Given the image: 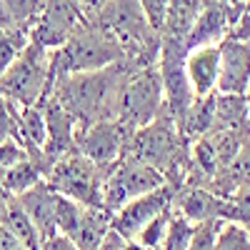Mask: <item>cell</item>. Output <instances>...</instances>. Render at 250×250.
<instances>
[{
	"label": "cell",
	"instance_id": "6da1fadb",
	"mask_svg": "<svg viewBox=\"0 0 250 250\" xmlns=\"http://www.w3.org/2000/svg\"><path fill=\"white\" fill-rule=\"evenodd\" d=\"M128 78L125 62L95 73H73L55 83L50 98L75 118L78 130H83L100 120H118L120 95Z\"/></svg>",
	"mask_w": 250,
	"mask_h": 250
},
{
	"label": "cell",
	"instance_id": "7a4b0ae2",
	"mask_svg": "<svg viewBox=\"0 0 250 250\" xmlns=\"http://www.w3.org/2000/svg\"><path fill=\"white\" fill-rule=\"evenodd\" d=\"M53 93L50 53L30 43L25 53L0 75V95L20 108L43 105Z\"/></svg>",
	"mask_w": 250,
	"mask_h": 250
},
{
	"label": "cell",
	"instance_id": "3957f363",
	"mask_svg": "<svg viewBox=\"0 0 250 250\" xmlns=\"http://www.w3.org/2000/svg\"><path fill=\"white\" fill-rule=\"evenodd\" d=\"M108 175L110 173L73 150L53 165L45 183L68 200H75L85 208H103V188H105Z\"/></svg>",
	"mask_w": 250,
	"mask_h": 250
},
{
	"label": "cell",
	"instance_id": "277c9868",
	"mask_svg": "<svg viewBox=\"0 0 250 250\" xmlns=\"http://www.w3.org/2000/svg\"><path fill=\"white\" fill-rule=\"evenodd\" d=\"M165 108V85L158 65L130 73L118 105V120L133 133L150 125Z\"/></svg>",
	"mask_w": 250,
	"mask_h": 250
},
{
	"label": "cell",
	"instance_id": "5b68a950",
	"mask_svg": "<svg viewBox=\"0 0 250 250\" xmlns=\"http://www.w3.org/2000/svg\"><path fill=\"white\" fill-rule=\"evenodd\" d=\"M163 185H168V180H165V175L158 168L125 155L105 180V188H103V208L110 213H118L130 200L148 195Z\"/></svg>",
	"mask_w": 250,
	"mask_h": 250
},
{
	"label": "cell",
	"instance_id": "8992f818",
	"mask_svg": "<svg viewBox=\"0 0 250 250\" xmlns=\"http://www.w3.org/2000/svg\"><path fill=\"white\" fill-rule=\"evenodd\" d=\"M130 138L133 130L125 128L120 120H100L95 125L78 130L75 150L105 173H113L115 165L128 155Z\"/></svg>",
	"mask_w": 250,
	"mask_h": 250
},
{
	"label": "cell",
	"instance_id": "52a82bcc",
	"mask_svg": "<svg viewBox=\"0 0 250 250\" xmlns=\"http://www.w3.org/2000/svg\"><path fill=\"white\" fill-rule=\"evenodd\" d=\"M178 123L170 115L168 105L163 108V113L145 128L135 130L130 138V148L128 155L140 160V163H148L153 168H158L165 175V168H170L175 153H178Z\"/></svg>",
	"mask_w": 250,
	"mask_h": 250
},
{
	"label": "cell",
	"instance_id": "ba28073f",
	"mask_svg": "<svg viewBox=\"0 0 250 250\" xmlns=\"http://www.w3.org/2000/svg\"><path fill=\"white\" fill-rule=\"evenodd\" d=\"M83 25L80 3H40L38 15L30 25V43L53 53L73 38V33Z\"/></svg>",
	"mask_w": 250,
	"mask_h": 250
},
{
	"label": "cell",
	"instance_id": "9c48e42d",
	"mask_svg": "<svg viewBox=\"0 0 250 250\" xmlns=\"http://www.w3.org/2000/svg\"><path fill=\"white\" fill-rule=\"evenodd\" d=\"M170 205H173V188L163 185L148 195L130 200L118 213H113V230L125 240H135L153 220L170 213Z\"/></svg>",
	"mask_w": 250,
	"mask_h": 250
},
{
	"label": "cell",
	"instance_id": "30bf717a",
	"mask_svg": "<svg viewBox=\"0 0 250 250\" xmlns=\"http://www.w3.org/2000/svg\"><path fill=\"white\" fill-rule=\"evenodd\" d=\"M248 88H250V43L225 38L220 43V75L215 93L243 98Z\"/></svg>",
	"mask_w": 250,
	"mask_h": 250
},
{
	"label": "cell",
	"instance_id": "8fae6325",
	"mask_svg": "<svg viewBox=\"0 0 250 250\" xmlns=\"http://www.w3.org/2000/svg\"><path fill=\"white\" fill-rule=\"evenodd\" d=\"M45 113V128H48V145H45V155L53 160V165L75 150V138H78V123L75 118L60 105L55 98H48L43 105Z\"/></svg>",
	"mask_w": 250,
	"mask_h": 250
},
{
	"label": "cell",
	"instance_id": "7c38bea8",
	"mask_svg": "<svg viewBox=\"0 0 250 250\" xmlns=\"http://www.w3.org/2000/svg\"><path fill=\"white\" fill-rule=\"evenodd\" d=\"M218 75H220V45H208V48H198L188 53L185 78L195 100H203L215 93Z\"/></svg>",
	"mask_w": 250,
	"mask_h": 250
},
{
	"label": "cell",
	"instance_id": "4fadbf2b",
	"mask_svg": "<svg viewBox=\"0 0 250 250\" xmlns=\"http://www.w3.org/2000/svg\"><path fill=\"white\" fill-rule=\"evenodd\" d=\"M18 200H20V205H23V210L28 213V218L33 220L40 240H48V238L58 235V203H60V195L45 180L40 185H35L33 190H28L25 195H20Z\"/></svg>",
	"mask_w": 250,
	"mask_h": 250
},
{
	"label": "cell",
	"instance_id": "5bb4252c",
	"mask_svg": "<svg viewBox=\"0 0 250 250\" xmlns=\"http://www.w3.org/2000/svg\"><path fill=\"white\" fill-rule=\"evenodd\" d=\"M230 30V18H228L225 3H203V10L195 20V25L185 40V50H198L208 45H220Z\"/></svg>",
	"mask_w": 250,
	"mask_h": 250
},
{
	"label": "cell",
	"instance_id": "9a60e30c",
	"mask_svg": "<svg viewBox=\"0 0 250 250\" xmlns=\"http://www.w3.org/2000/svg\"><path fill=\"white\" fill-rule=\"evenodd\" d=\"M113 230V213L105 208H83L78 228L68 238L78 250H100Z\"/></svg>",
	"mask_w": 250,
	"mask_h": 250
},
{
	"label": "cell",
	"instance_id": "2e32d148",
	"mask_svg": "<svg viewBox=\"0 0 250 250\" xmlns=\"http://www.w3.org/2000/svg\"><path fill=\"white\" fill-rule=\"evenodd\" d=\"M0 225H3L18 243H23L28 250H40V245H43V240H40L33 220L28 218V213L23 210V205H20L18 198L10 200V205H8L3 220H0Z\"/></svg>",
	"mask_w": 250,
	"mask_h": 250
},
{
	"label": "cell",
	"instance_id": "e0dca14e",
	"mask_svg": "<svg viewBox=\"0 0 250 250\" xmlns=\"http://www.w3.org/2000/svg\"><path fill=\"white\" fill-rule=\"evenodd\" d=\"M43 180H45L43 170H40L30 158H23L20 163L10 165L5 173H0V185H3L13 198L25 195L28 190H33V188L40 185Z\"/></svg>",
	"mask_w": 250,
	"mask_h": 250
},
{
	"label": "cell",
	"instance_id": "ac0fdd59",
	"mask_svg": "<svg viewBox=\"0 0 250 250\" xmlns=\"http://www.w3.org/2000/svg\"><path fill=\"white\" fill-rule=\"evenodd\" d=\"M30 45V28H3L0 30V75L25 53Z\"/></svg>",
	"mask_w": 250,
	"mask_h": 250
},
{
	"label": "cell",
	"instance_id": "d6986e66",
	"mask_svg": "<svg viewBox=\"0 0 250 250\" xmlns=\"http://www.w3.org/2000/svg\"><path fill=\"white\" fill-rule=\"evenodd\" d=\"M215 250H250V233L235 220L220 223L215 238Z\"/></svg>",
	"mask_w": 250,
	"mask_h": 250
},
{
	"label": "cell",
	"instance_id": "ffe728a7",
	"mask_svg": "<svg viewBox=\"0 0 250 250\" xmlns=\"http://www.w3.org/2000/svg\"><path fill=\"white\" fill-rule=\"evenodd\" d=\"M20 105L10 103L8 98L0 95V145L15 143L20 145V120H18Z\"/></svg>",
	"mask_w": 250,
	"mask_h": 250
},
{
	"label": "cell",
	"instance_id": "44dd1931",
	"mask_svg": "<svg viewBox=\"0 0 250 250\" xmlns=\"http://www.w3.org/2000/svg\"><path fill=\"white\" fill-rule=\"evenodd\" d=\"M83 208L85 205H80L75 200H68V198L60 195V203H58V233L60 235H65V238L73 235V230L78 228V220L83 215Z\"/></svg>",
	"mask_w": 250,
	"mask_h": 250
},
{
	"label": "cell",
	"instance_id": "7402d4cb",
	"mask_svg": "<svg viewBox=\"0 0 250 250\" xmlns=\"http://www.w3.org/2000/svg\"><path fill=\"white\" fill-rule=\"evenodd\" d=\"M143 8V15H145V23H148V28L163 38L165 33V23H168V10H170V3H165V0H145V3H140Z\"/></svg>",
	"mask_w": 250,
	"mask_h": 250
},
{
	"label": "cell",
	"instance_id": "603a6c76",
	"mask_svg": "<svg viewBox=\"0 0 250 250\" xmlns=\"http://www.w3.org/2000/svg\"><path fill=\"white\" fill-rule=\"evenodd\" d=\"M220 230V220H208V223H198L193 240L188 245V250H215V238Z\"/></svg>",
	"mask_w": 250,
	"mask_h": 250
},
{
	"label": "cell",
	"instance_id": "cb8c5ba5",
	"mask_svg": "<svg viewBox=\"0 0 250 250\" xmlns=\"http://www.w3.org/2000/svg\"><path fill=\"white\" fill-rule=\"evenodd\" d=\"M23 158H28L25 155V150L20 148V145H15V143H5V145H0V173H5L10 165H15V163H20Z\"/></svg>",
	"mask_w": 250,
	"mask_h": 250
},
{
	"label": "cell",
	"instance_id": "d4e9b609",
	"mask_svg": "<svg viewBox=\"0 0 250 250\" xmlns=\"http://www.w3.org/2000/svg\"><path fill=\"white\" fill-rule=\"evenodd\" d=\"M40 250H78L65 235H53V238H48V240H43V245H40Z\"/></svg>",
	"mask_w": 250,
	"mask_h": 250
},
{
	"label": "cell",
	"instance_id": "484cf974",
	"mask_svg": "<svg viewBox=\"0 0 250 250\" xmlns=\"http://www.w3.org/2000/svg\"><path fill=\"white\" fill-rule=\"evenodd\" d=\"M0 250H28L23 243H18L3 225H0Z\"/></svg>",
	"mask_w": 250,
	"mask_h": 250
},
{
	"label": "cell",
	"instance_id": "4316f807",
	"mask_svg": "<svg viewBox=\"0 0 250 250\" xmlns=\"http://www.w3.org/2000/svg\"><path fill=\"white\" fill-rule=\"evenodd\" d=\"M10 200H13V195H10V193L5 190L3 185H0V220H3V215H5V210H8Z\"/></svg>",
	"mask_w": 250,
	"mask_h": 250
},
{
	"label": "cell",
	"instance_id": "83f0119b",
	"mask_svg": "<svg viewBox=\"0 0 250 250\" xmlns=\"http://www.w3.org/2000/svg\"><path fill=\"white\" fill-rule=\"evenodd\" d=\"M243 98H245V105H248V120H250V88H248V93H245Z\"/></svg>",
	"mask_w": 250,
	"mask_h": 250
}]
</instances>
